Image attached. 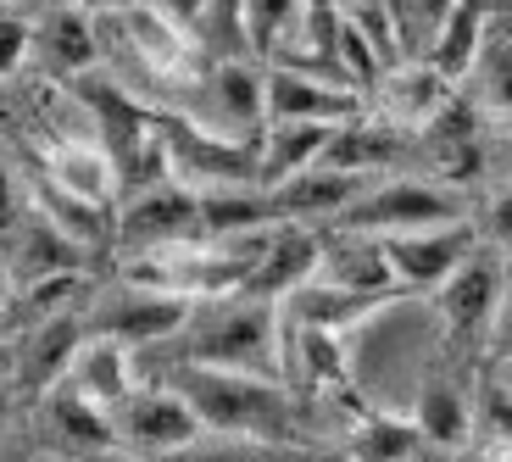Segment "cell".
Listing matches in <instances>:
<instances>
[{
    "label": "cell",
    "instance_id": "cell-1",
    "mask_svg": "<svg viewBox=\"0 0 512 462\" xmlns=\"http://www.w3.org/2000/svg\"><path fill=\"white\" fill-rule=\"evenodd\" d=\"M173 390L184 407L201 418L212 435H251L273 440V446H295L301 424H295V401L273 373H240V368H212V362H179L173 368Z\"/></svg>",
    "mask_w": 512,
    "mask_h": 462
},
{
    "label": "cell",
    "instance_id": "cell-2",
    "mask_svg": "<svg viewBox=\"0 0 512 462\" xmlns=\"http://www.w3.org/2000/svg\"><path fill=\"white\" fill-rule=\"evenodd\" d=\"M173 340H190L184 362H212V368H240V373H273L279 379V307L251 296H218V307L190 312Z\"/></svg>",
    "mask_w": 512,
    "mask_h": 462
},
{
    "label": "cell",
    "instance_id": "cell-3",
    "mask_svg": "<svg viewBox=\"0 0 512 462\" xmlns=\"http://www.w3.org/2000/svg\"><path fill=\"white\" fill-rule=\"evenodd\" d=\"M457 218H468V201H462V190H451V184H440V179H384V184H362V195L334 218V229L384 240V234H407V229L457 223Z\"/></svg>",
    "mask_w": 512,
    "mask_h": 462
},
{
    "label": "cell",
    "instance_id": "cell-4",
    "mask_svg": "<svg viewBox=\"0 0 512 462\" xmlns=\"http://www.w3.org/2000/svg\"><path fill=\"white\" fill-rule=\"evenodd\" d=\"M479 245H485L479 223L457 218V223H429V229H407V234H384L379 251L396 290H440Z\"/></svg>",
    "mask_w": 512,
    "mask_h": 462
},
{
    "label": "cell",
    "instance_id": "cell-5",
    "mask_svg": "<svg viewBox=\"0 0 512 462\" xmlns=\"http://www.w3.org/2000/svg\"><path fill=\"white\" fill-rule=\"evenodd\" d=\"M368 112V95L346 78H323L301 62H279L262 73V123H346Z\"/></svg>",
    "mask_w": 512,
    "mask_h": 462
},
{
    "label": "cell",
    "instance_id": "cell-6",
    "mask_svg": "<svg viewBox=\"0 0 512 462\" xmlns=\"http://www.w3.org/2000/svg\"><path fill=\"white\" fill-rule=\"evenodd\" d=\"M201 301H179V296H162V290H140V284H117L101 307L84 312V334H106L128 351H151L167 346L173 334L190 323V312Z\"/></svg>",
    "mask_w": 512,
    "mask_h": 462
},
{
    "label": "cell",
    "instance_id": "cell-7",
    "mask_svg": "<svg viewBox=\"0 0 512 462\" xmlns=\"http://www.w3.org/2000/svg\"><path fill=\"white\" fill-rule=\"evenodd\" d=\"M78 346H84V312L78 307L23 323L12 334V346H6V379H12L17 401H39L51 385H62Z\"/></svg>",
    "mask_w": 512,
    "mask_h": 462
},
{
    "label": "cell",
    "instance_id": "cell-8",
    "mask_svg": "<svg viewBox=\"0 0 512 462\" xmlns=\"http://www.w3.org/2000/svg\"><path fill=\"white\" fill-rule=\"evenodd\" d=\"M201 234V212H195V190L173 179L145 184L134 201H123L112 223V245L117 257H134V251H151V245H173V240H195Z\"/></svg>",
    "mask_w": 512,
    "mask_h": 462
},
{
    "label": "cell",
    "instance_id": "cell-9",
    "mask_svg": "<svg viewBox=\"0 0 512 462\" xmlns=\"http://www.w3.org/2000/svg\"><path fill=\"white\" fill-rule=\"evenodd\" d=\"M112 429H117V446L123 451L156 462V457H167V451L190 446V440L201 435V418L184 407V396L173 385L167 390H145L140 385L123 407H112Z\"/></svg>",
    "mask_w": 512,
    "mask_h": 462
},
{
    "label": "cell",
    "instance_id": "cell-10",
    "mask_svg": "<svg viewBox=\"0 0 512 462\" xmlns=\"http://www.w3.org/2000/svg\"><path fill=\"white\" fill-rule=\"evenodd\" d=\"M117 23H123V34H128V51L145 62V73L162 78V84H173V90H195L201 73L212 67L201 34L167 23L156 6H134V12H123Z\"/></svg>",
    "mask_w": 512,
    "mask_h": 462
},
{
    "label": "cell",
    "instance_id": "cell-11",
    "mask_svg": "<svg viewBox=\"0 0 512 462\" xmlns=\"http://www.w3.org/2000/svg\"><path fill=\"white\" fill-rule=\"evenodd\" d=\"M501 296H507V262H501V251L479 245L474 257L435 290V312L446 323V340H479V334H490V318H496Z\"/></svg>",
    "mask_w": 512,
    "mask_h": 462
},
{
    "label": "cell",
    "instance_id": "cell-12",
    "mask_svg": "<svg viewBox=\"0 0 512 462\" xmlns=\"http://www.w3.org/2000/svg\"><path fill=\"white\" fill-rule=\"evenodd\" d=\"M34 429L39 440L56 451V457L78 462V457H90V451H106L117 446V429H112V412L95 407L90 396H78L73 385H51L45 396L34 401Z\"/></svg>",
    "mask_w": 512,
    "mask_h": 462
},
{
    "label": "cell",
    "instance_id": "cell-13",
    "mask_svg": "<svg viewBox=\"0 0 512 462\" xmlns=\"http://www.w3.org/2000/svg\"><path fill=\"white\" fill-rule=\"evenodd\" d=\"M195 90L206 95V117L201 129L223 134V140H256L262 134V67L256 62H212L201 73V84Z\"/></svg>",
    "mask_w": 512,
    "mask_h": 462
},
{
    "label": "cell",
    "instance_id": "cell-14",
    "mask_svg": "<svg viewBox=\"0 0 512 462\" xmlns=\"http://www.w3.org/2000/svg\"><path fill=\"white\" fill-rule=\"evenodd\" d=\"M362 173H346V167H329V162H307L295 167V173H284L279 184H262V190L273 195V212H279V223H312V218H340L351 201L362 195Z\"/></svg>",
    "mask_w": 512,
    "mask_h": 462
},
{
    "label": "cell",
    "instance_id": "cell-15",
    "mask_svg": "<svg viewBox=\"0 0 512 462\" xmlns=\"http://www.w3.org/2000/svg\"><path fill=\"white\" fill-rule=\"evenodd\" d=\"M396 296H368V290H346V284H329L312 273L307 284H295L290 296L279 301V323L284 329H334L346 334L357 323H368L373 312H384Z\"/></svg>",
    "mask_w": 512,
    "mask_h": 462
},
{
    "label": "cell",
    "instance_id": "cell-16",
    "mask_svg": "<svg viewBox=\"0 0 512 462\" xmlns=\"http://www.w3.org/2000/svg\"><path fill=\"white\" fill-rule=\"evenodd\" d=\"M312 273H318V234H312L307 223H279V229L268 234V251H262L256 268L245 273L240 296L273 301V307H279L295 284H307Z\"/></svg>",
    "mask_w": 512,
    "mask_h": 462
},
{
    "label": "cell",
    "instance_id": "cell-17",
    "mask_svg": "<svg viewBox=\"0 0 512 462\" xmlns=\"http://www.w3.org/2000/svg\"><path fill=\"white\" fill-rule=\"evenodd\" d=\"M39 179H51L56 190L78 195V201H90V206H106V212L117 201V162L106 156L101 140H67V134H56L39 151Z\"/></svg>",
    "mask_w": 512,
    "mask_h": 462
},
{
    "label": "cell",
    "instance_id": "cell-18",
    "mask_svg": "<svg viewBox=\"0 0 512 462\" xmlns=\"http://www.w3.org/2000/svg\"><path fill=\"white\" fill-rule=\"evenodd\" d=\"M373 84H379V112L373 117H384L390 129H407V134L429 129V117L457 95V84L440 78L429 62H396V67H384Z\"/></svg>",
    "mask_w": 512,
    "mask_h": 462
},
{
    "label": "cell",
    "instance_id": "cell-19",
    "mask_svg": "<svg viewBox=\"0 0 512 462\" xmlns=\"http://www.w3.org/2000/svg\"><path fill=\"white\" fill-rule=\"evenodd\" d=\"M67 385L78 396H90L95 407H123L134 390H140V368H134V351L106 340V334H84V346H78L73 368H67Z\"/></svg>",
    "mask_w": 512,
    "mask_h": 462
},
{
    "label": "cell",
    "instance_id": "cell-20",
    "mask_svg": "<svg viewBox=\"0 0 512 462\" xmlns=\"http://www.w3.org/2000/svg\"><path fill=\"white\" fill-rule=\"evenodd\" d=\"M318 279L346 284V290H368V296H401L390 268H384L379 240L346 234V229H334L329 240H318Z\"/></svg>",
    "mask_w": 512,
    "mask_h": 462
},
{
    "label": "cell",
    "instance_id": "cell-21",
    "mask_svg": "<svg viewBox=\"0 0 512 462\" xmlns=\"http://www.w3.org/2000/svg\"><path fill=\"white\" fill-rule=\"evenodd\" d=\"M34 45L45 51V62H51V73H90L95 62H101V34H95V17L78 6V0H67V6H51L45 12V23L34 28Z\"/></svg>",
    "mask_w": 512,
    "mask_h": 462
},
{
    "label": "cell",
    "instance_id": "cell-22",
    "mask_svg": "<svg viewBox=\"0 0 512 462\" xmlns=\"http://www.w3.org/2000/svg\"><path fill=\"white\" fill-rule=\"evenodd\" d=\"M412 424H418L423 446L451 451V457H457V451L474 446V401H468V390L451 385V379H423Z\"/></svg>",
    "mask_w": 512,
    "mask_h": 462
},
{
    "label": "cell",
    "instance_id": "cell-23",
    "mask_svg": "<svg viewBox=\"0 0 512 462\" xmlns=\"http://www.w3.org/2000/svg\"><path fill=\"white\" fill-rule=\"evenodd\" d=\"M195 212H201V234L206 240H229V234H256L273 229L279 212H273V195L262 184H229V190H201L195 195Z\"/></svg>",
    "mask_w": 512,
    "mask_h": 462
},
{
    "label": "cell",
    "instance_id": "cell-24",
    "mask_svg": "<svg viewBox=\"0 0 512 462\" xmlns=\"http://www.w3.org/2000/svg\"><path fill=\"white\" fill-rule=\"evenodd\" d=\"M490 34V12H485V0H457L451 6V17L435 28V51H429V67H435L440 78H468L474 73V56L479 45H485Z\"/></svg>",
    "mask_w": 512,
    "mask_h": 462
},
{
    "label": "cell",
    "instance_id": "cell-25",
    "mask_svg": "<svg viewBox=\"0 0 512 462\" xmlns=\"http://www.w3.org/2000/svg\"><path fill=\"white\" fill-rule=\"evenodd\" d=\"M307 28V0H245L240 39L251 56H279Z\"/></svg>",
    "mask_w": 512,
    "mask_h": 462
},
{
    "label": "cell",
    "instance_id": "cell-26",
    "mask_svg": "<svg viewBox=\"0 0 512 462\" xmlns=\"http://www.w3.org/2000/svg\"><path fill=\"white\" fill-rule=\"evenodd\" d=\"M418 446H423V435H418L412 418H396V412H362L357 435L346 440V457L351 462H407Z\"/></svg>",
    "mask_w": 512,
    "mask_h": 462
},
{
    "label": "cell",
    "instance_id": "cell-27",
    "mask_svg": "<svg viewBox=\"0 0 512 462\" xmlns=\"http://www.w3.org/2000/svg\"><path fill=\"white\" fill-rule=\"evenodd\" d=\"M156 462H301L290 446H273V440H251V435H212V429H201V435L190 440V446L167 451V457Z\"/></svg>",
    "mask_w": 512,
    "mask_h": 462
},
{
    "label": "cell",
    "instance_id": "cell-28",
    "mask_svg": "<svg viewBox=\"0 0 512 462\" xmlns=\"http://www.w3.org/2000/svg\"><path fill=\"white\" fill-rule=\"evenodd\" d=\"M28 234H23V279H39V273H67V268H84V245L67 240L51 218H39L34 206L23 212Z\"/></svg>",
    "mask_w": 512,
    "mask_h": 462
},
{
    "label": "cell",
    "instance_id": "cell-29",
    "mask_svg": "<svg viewBox=\"0 0 512 462\" xmlns=\"http://www.w3.org/2000/svg\"><path fill=\"white\" fill-rule=\"evenodd\" d=\"M84 268H67V273H39V279L23 284V296L12 301V323L23 329V323H39V318H51V312H73L78 301H84Z\"/></svg>",
    "mask_w": 512,
    "mask_h": 462
},
{
    "label": "cell",
    "instance_id": "cell-30",
    "mask_svg": "<svg viewBox=\"0 0 512 462\" xmlns=\"http://www.w3.org/2000/svg\"><path fill=\"white\" fill-rule=\"evenodd\" d=\"M474 435L496 440V446H512V390L501 385L496 368H490L474 390Z\"/></svg>",
    "mask_w": 512,
    "mask_h": 462
},
{
    "label": "cell",
    "instance_id": "cell-31",
    "mask_svg": "<svg viewBox=\"0 0 512 462\" xmlns=\"http://www.w3.org/2000/svg\"><path fill=\"white\" fill-rule=\"evenodd\" d=\"M474 67L485 73V101L496 106V112H512V39H490L485 34Z\"/></svg>",
    "mask_w": 512,
    "mask_h": 462
},
{
    "label": "cell",
    "instance_id": "cell-32",
    "mask_svg": "<svg viewBox=\"0 0 512 462\" xmlns=\"http://www.w3.org/2000/svg\"><path fill=\"white\" fill-rule=\"evenodd\" d=\"M28 51H34V23L0 6V78H12Z\"/></svg>",
    "mask_w": 512,
    "mask_h": 462
},
{
    "label": "cell",
    "instance_id": "cell-33",
    "mask_svg": "<svg viewBox=\"0 0 512 462\" xmlns=\"http://www.w3.org/2000/svg\"><path fill=\"white\" fill-rule=\"evenodd\" d=\"M240 17H245V0H206L201 6V28L212 39H240Z\"/></svg>",
    "mask_w": 512,
    "mask_h": 462
},
{
    "label": "cell",
    "instance_id": "cell-34",
    "mask_svg": "<svg viewBox=\"0 0 512 462\" xmlns=\"http://www.w3.org/2000/svg\"><path fill=\"white\" fill-rule=\"evenodd\" d=\"M23 190H17V179H12V167L0 162V234H17L23 229Z\"/></svg>",
    "mask_w": 512,
    "mask_h": 462
},
{
    "label": "cell",
    "instance_id": "cell-35",
    "mask_svg": "<svg viewBox=\"0 0 512 462\" xmlns=\"http://www.w3.org/2000/svg\"><path fill=\"white\" fill-rule=\"evenodd\" d=\"M512 357V290L501 296L496 318H490V362H507Z\"/></svg>",
    "mask_w": 512,
    "mask_h": 462
},
{
    "label": "cell",
    "instance_id": "cell-36",
    "mask_svg": "<svg viewBox=\"0 0 512 462\" xmlns=\"http://www.w3.org/2000/svg\"><path fill=\"white\" fill-rule=\"evenodd\" d=\"M485 234H490V240H496V245H507V251H512V190H501L496 201H490Z\"/></svg>",
    "mask_w": 512,
    "mask_h": 462
},
{
    "label": "cell",
    "instance_id": "cell-37",
    "mask_svg": "<svg viewBox=\"0 0 512 462\" xmlns=\"http://www.w3.org/2000/svg\"><path fill=\"white\" fill-rule=\"evenodd\" d=\"M201 6L206 0H156V12H162L167 23H179V28H201Z\"/></svg>",
    "mask_w": 512,
    "mask_h": 462
},
{
    "label": "cell",
    "instance_id": "cell-38",
    "mask_svg": "<svg viewBox=\"0 0 512 462\" xmlns=\"http://www.w3.org/2000/svg\"><path fill=\"white\" fill-rule=\"evenodd\" d=\"M90 17H123V12H134V6H145V0H78Z\"/></svg>",
    "mask_w": 512,
    "mask_h": 462
},
{
    "label": "cell",
    "instance_id": "cell-39",
    "mask_svg": "<svg viewBox=\"0 0 512 462\" xmlns=\"http://www.w3.org/2000/svg\"><path fill=\"white\" fill-rule=\"evenodd\" d=\"M451 6H457V0H412V12H418L429 28H440V23H446V17H451Z\"/></svg>",
    "mask_w": 512,
    "mask_h": 462
},
{
    "label": "cell",
    "instance_id": "cell-40",
    "mask_svg": "<svg viewBox=\"0 0 512 462\" xmlns=\"http://www.w3.org/2000/svg\"><path fill=\"white\" fill-rule=\"evenodd\" d=\"M12 418H17V390H12V379L0 373V435L12 429Z\"/></svg>",
    "mask_w": 512,
    "mask_h": 462
},
{
    "label": "cell",
    "instance_id": "cell-41",
    "mask_svg": "<svg viewBox=\"0 0 512 462\" xmlns=\"http://www.w3.org/2000/svg\"><path fill=\"white\" fill-rule=\"evenodd\" d=\"M78 462H145V457H134L123 446H106V451H90V457H78Z\"/></svg>",
    "mask_w": 512,
    "mask_h": 462
},
{
    "label": "cell",
    "instance_id": "cell-42",
    "mask_svg": "<svg viewBox=\"0 0 512 462\" xmlns=\"http://www.w3.org/2000/svg\"><path fill=\"white\" fill-rule=\"evenodd\" d=\"M407 462H451V451H435V446H418V451H412Z\"/></svg>",
    "mask_w": 512,
    "mask_h": 462
},
{
    "label": "cell",
    "instance_id": "cell-43",
    "mask_svg": "<svg viewBox=\"0 0 512 462\" xmlns=\"http://www.w3.org/2000/svg\"><path fill=\"white\" fill-rule=\"evenodd\" d=\"M12 307V273H6V262H0V312Z\"/></svg>",
    "mask_w": 512,
    "mask_h": 462
},
{
    "label": "cell",
    "instance_id": "cell-44",
    "mask_svg": "<svg viewBox=\"0 0 512 462\" xmlns=\"http://www.w3.org/2000/svg\"><path fill=\"white\" fill-rule=\"evenodd\" d=\"M12 334H17V323H12V312H0V351L12 346Z\"/></svg>",
    "mask_w": 512,
    "mask_h": 462
},
{
    "label": "cell",
    "instance_id": "cell-45",
    "mask_svg": "<svg viewBox=\"0 0 512 462\" xmlns=\"http://www.w3.org/2000/svg\"><path fill=\"white\" fill-rule=\"evenodd\" d=\"M490 368H496V373H501V385L512 390V357H507V362H490Z\"/></svg>",
    "mask_w": 512,
    "mask_h": 462
},
{
    "label": "cell",
    "instance_id": "cell-46",
    "mask_svg": "<svg viewBox=\"0 0 512 462\" xmlns=\"http://www.w3.org/2000/svg\"><path fill=\"white\" fill-rule=\"evenodd\" d=\"M318 462H351V457H346V451H323Z\"/></svg>",
    "mask_w": 512,
    "mask_h": 462
},
{
    "label": "cell",
    "instance_id": "cell-47",
    "mask_svg": "<svg viewBox=\"0 0 512 462\" xmlns=\"http://www.w3.org/2000/svg\"><path fill=\"white\" fill-rule=\"evenodd\" d=\"M39 6H45V12H51V6H67V0H39Z\"/></svg>",
    "mask_w": 512,
    "mask_h": 462
},
{
    "label": "cell",
    "instance_id": "cell-48",
    "mask_svg": "<svg viewBox=\"0 0 512 462\" xmlns=\"http://www.w3.org/2000/svg\"><path fill=\"white\" fill-rule=\"evenodd\" d=\"M0 373H6V351H0Z\"/></svg>",
    "mask_w": 512,
    "mask_h": 462
}]
</instances>
